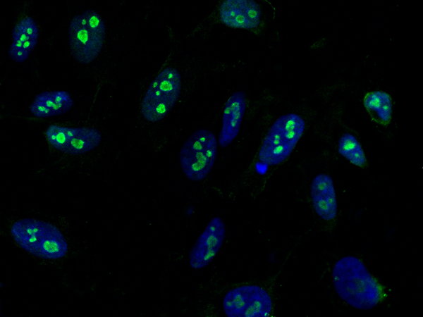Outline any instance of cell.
<instances>
[{"instance_id": "obj_6", "label": "cell", "mask_w": 423, "mask_h": 317, "mask_svg": "<svg viewBox=\"0 0 423 317\" xmlns=\"http://www.w3.org/2000/svg\"><path fill=\"white\" fill-rule=\"evenodd\" d=\"M181 90V76L171 67L164 68L151 82L142 99L141 113L149 122L162 120L176 103Z\"/></svg>"}, {"instance_id": "obj_10", "label": "cell", "mask_w": 423, "mask_h": 317, "mask_svg": "<svg viewBox=\"0 0 423 317\" xmlns=\"http://www.w3.org/2000/svg\"><path fill=\"white\" fill-rule=\"evenodd\" d=\"M219 16L227 26L254 29L259 25L261 9L252 0H226L220 6Z\"/></svg>"}, {"instance_id": "obj_15", "label": "cell", "mask_w": 423, "mask_h": 317, "mask_svg": "<svg viewBox=\"0 0 423 317\" xmlns=\"http://www.w3.org/2000/svg\"><path fill=\"white\" fill-rule=\"evenodd\" d=\"M363 104L372 121L382 125L389 124L393 106L387 92L381 90L368 92L364 97Z\"/></svg>"}, {"instance_id": "obj_7", "label": "cell", "mask_w": 423, "mask_h": 317, "mask_svg": "<svg viewBox=\"0 0 423 317\" xmlns=\"http://www.w3.org/2000/svg\"><path fill=\"white\" fill-rule=\"evenodd\" d=\"M223 308L229 317H267L272 309L269 293L257 285H244L230 290L224 297Z\"/></svg>"}, {"instance_id": "obj_2", "label": "cell", "mask_w": 423, "mask_h": 317, "mask_svg": "<svg viewBox=\"0 0 423 317\" xmlns=\"http://www.w3.org/2000/svg\"><path fill=\"white\" fill-rule=\"evenodd\" d=\"M11 233L16 242L30 254L45 259H59L66 256L68 243L54 225L35 218L15 222Z\"/></svg>"}, {"instance_id": "obj_16", "label": "cell", "mask_w": 423, "mask_h": 317, "mask_svg": "<svg viewBox=\"0 0 423 317\" xmlns=\"http://www.w3.org/2000/svg\"><path fill=\"white\" fill-rule=\"evenodd\" d=\"M338 153L356 166L367 163L364 151L357 139L350 133L343 134L338 140Z\"/></svg>"}, {"instance_id": "obj_3", "label": "cell", "mask_w": 423, "mask_h": 317, "mask_svg": "<svg viewBox=\"0 0 423 317\" xmlns=\"http://www.w3.org/2000/svg\"><path fill=\"white\" fill-rule=\"evenodd\" d=\"M305 123L296 113L279 117L268 130L259 151V160L266 166L284 161L292 153L302 137Z\"/></svg>"}, {"instance_id": "obj_9", "label": "cell", "mask_w": 423, "mask_h": 317, "mask_svg": "<svg viewBox=\"0 0 423 317\" xmlns=\"http://www.w3.org/2000/svg\"><path fill=\"white\" fill-rule=\"evenodd\" d=\"M226 236L223 220L214 217L198 237L189 255L192 268L197 270L208 266L220 250Z\"/></svg>"}, {"instance_id": "obj_4", "label": "cell", "mask_w": 423, "mask_h": 317, "mask_svg": "<svg viewBox=\"0 0 423 317\" xmlns=\"http://www.w3.org/2000/svg\"><path fill=\"white\" fill-rule=\"evenodd\" d=\"M106 36V26L93 10L75 15L68 28V39L73 58L80 63H90L100 54Z\"/></svg>"}, {"instance_id": "obj_1", "label": "cell", "mask_w": 423, "mask_h": 317, "mask_svg": "<svg viewBox=\"0 0 423 317\" xmlns=\"http://www.w3.org/2000/svg\"><path fill=\"white\" fill-rule=\"evenodd\" d=\"M334 288L338 296L351 306L368 310L382 299V289L358 258L340 259L332 271Z\"/></svg>"}, {"instance_id": "obj_11", "label": "cell", "mask_w": 423, "mask_h": 317, "mask_svg": "<svg viewBox=\"0 0 423 317\" xmlns=\"http://www.w3.org/2000/svg\"><path fill=\"white\" fill-rule=\"evenodd\" d=\"M246 95L243 91H237L228 99L222 118V125L219 136L221 147L230 145L237 137L246 109Z\"/></svg>"}, {"instance_id": "obj_12", "label": "cell", "mask_w": 423, "mask_h": 317, "mask_svg": "<svg viewBox=\"0 0 423 317\" xmlns=\"http://www.w3.org/2000/svg\"><path fill=\"white\" fill-rule=\"evenodd\" d=\"M311 198L317 215L325 220L337 214V200L332 178L324 173L317 175L311 184Z\"/></svg>"}, {"instance_id": "obj_5", "label": "cell", "mask_w": 423, "mask_h": 317, "mask_svg": "<svg viewBox=\"0 0 423 317\" xmlns=\"http://www.w3.org/2000/svg\"><path fill=\"white\" fill-rule=\"evenodd\" d=\"M217 155L215 135L206 129L195 131L183 143L179 152L180 166L191 181L205 178L212 170Z\"/></svg>"}, {"instance_id": "obj_8", "label": "cell", "mask_w": 423, "mask_h": 317, "mask_svg": "<svg viewBox=\"0 0 423 317\" xmlns=\"http://www.w3.org/2000/svg\"><path fill=\"white\" fill-rule=\"evenodd\" d=\"M48 142L63 153L79 155L95 149L101 142L102 134L92 128H68L50 125L46 130Z\"/></svg>"}, {"instance_id": "obj_13", "label": "cell", "mask_w": 423, "mask_h": 317, "mask_svg": "<svg viewBox=\"0 0 423 317\" xmlns=\"http://www.w3.org/2000/svg\"><path fill=\"white\" fill-rule=\"evenodd\" d=\"M39 37L35 21L30 17L23 18L13 28L9 56L16 62L25 61L35 48Z\"/></svg>"}, {"instance_id": "obj_14", "label": "cell", "mask_w": 423, "mask_h": 317, "mask_svg": "<svg viewBox=\"0 0 423 317\" xmlns=\"http://www.w3.org/2000/svg\"><path fill=\"white\" fill-rule=\"evenodd\" d=\"M73 106V100L66 91H46L35 97L30 111L37 118H48L63 114Z\"/></svg>"}]
</instances>
